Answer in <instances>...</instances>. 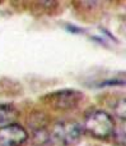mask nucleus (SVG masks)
<instances>
[{
  "mask_svg": "<svg viewBox=\"0 0 126 146\" xmlns=\"http://www.w3.org/2000/svg\"><path fill=\"white\" fill-rule=\"evenodd\" d=\"M112 136H114L115 141L119 146H125V121H121L120 126H115Z\"/></svg>",
  "mask_w": 126,
  "mask_h": 146,
  "instance_id": "6",
  "label": "nucleus"
},
{
  "mask_svg": "<svg viewBox=\"0 0 126 146\" xmlns=\"http://www.w3.org/2000/svg\"><path fill=\"white\" fill-rule=\"evenodd\" d=\"M115 111H116V117L120 119V121H125V114H126L125 99H120L119 103H116V106H115Z\"/></svg>",
  "mask_w": 126,
  "mask_h": 146,
  "instance_id": "7",
  "label": "nucleus"
},
{
  "mask_svg": "<svg viewBox=\"0 0 126 146\" xmlns=\"http://www.w3.org/2000/svg\"><path fill=\"white\" fill-rule=\"evenodd\" d=\"M80 136L82 127L76 122H59L48 136V141L60 146H73L79 142Z\"/></svg>",
  "mask_w": 126,
  "mask_h": 146,
  "instance_id": "2",
  "label": "nucleus"
},
{
  "mask_svg": "<svg viewBox=\"0 0 126 146\" xmlns=\"http://www.w3.org/2000/svg\"><path fill=\"white\" fill-rule=\"evenodd\" d=\"M115 122L108 113L103 110H94L84 119V129L92 137L98 140H107L112 136Z\"/></svg>",
  "mask_w": 126,
  "mask_h": 146,
  "instance_id": "1",
  "label": "nucleus"
},
{
  "mask_svg": "<svg viewBox=\"0 0 126 146\" xmlns=\"http://www.w3.org/2000/svg\"><path fill=\"white\" fill-rule=\"evenodd\" d=\"M18 117V111L17 109L13 105L9 104H0V124H10L14 123V119Z\"/></svg>",
  "mask_w": 126,
  "mask_h": 146,
  "instance_id": "5",
  "label": "nucleus"
},
{
  "mask_svg": "<svg viewBox=\"0 0 126 146\" xmlns=\"http://www.w3.org/2000/svg\"><path fill=\"white\" fill-rule=\"evenodd\" d=\"M82 100H83V94L80 91L70 90V88L55 91L46 96V101L51 106L60 110H70L76 108Z\"/></svg>",
  "mask_w": 126,
  "mask_h": 146,
  "instance_id": "3",
  "label": "nucleus"
},
{
  "mask_svg": "<svg viewBox=\"0 0 126 146\" xmlns=\"http://www.w3.org/2000/svg\"><path fill=\"white\" fill-rule=\"evenodd\" d=\"M28 132L18 123L0 127V146H22L27 142Z\"/></svg>",
  "mask_w": 126,
  "mask_h": 146,
  "instance_id": "4",
  "label": "nucleus"
}]
</instances>
